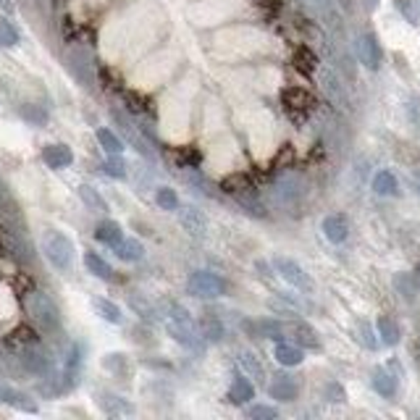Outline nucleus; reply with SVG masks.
Segmentation results:
<instances>
[{"instance_id":"34","label":"nucleus","mask_w":420,"mask_h":420,"mask_svg":"<svg viewBox=\"0 0 420 420\" xmlns=\"http://www.w3.org/2000/svg\"><path fill=\"white\" fill-rule=\"evenodd\" d=\"M103 171L113 179H126V163L121 161V155H108L103 163Z\"/></svg>"},{"instance_id":"38","label":"nucleus","mask_w":420,"mask_h":420,"mask_svg":"<svg viewBox=\"0 0 420 420\" xmlns=\"http://www.w3.org/2000/svg\"><path fill=\"white\" fill-rule=\"evenodd\" d=\"M247 415L255 420H274V418H279V410L271 407V404H255V407L247 410Z\"/></svg>"},{"instance_id":"20","label":"nucleus","mask_w":420,"mask_h":420,"mask_svg":"<svg viewBox=\"0 0 420 420\" xmlns=\"http://www.w3.org/2000/svg\"><path fill=\"white\" fill-rule=\"evenodd\" d=\"M95 239L103 242L105 247H116L121 239H124V229H121L116 221H103L97 223V229H95Z\"/></svg>"},{"instance_id":"8","label":"nucleus","mask_w":420,"mask_h":420,"mask_svg":"<svg viewBox=\"0 0 420 420\" xmlns=\"http://www.w3.org/2000/svg\"><path fill=\"white\" fill-rule=\"evenodd\" d=\"M357 55H360L362 66L370 71H376L381 66V60H384V50H381V45H378L376 35H362L357 40Z\"/></svg>"},{"instance_id":"40","label":"nucleus","mask_w":420,"mask_h":420,"mask_svg":"<svg viewBox=\"0 0 420 420\" xmlns=\"http://www.w3.org/2000/svg\"><path fill=\"white\" fill-rule=\"evenodd\" d=\"M394 284H397V289L402 292V297H407V300H412V297H415V284H412V276L410 274L397 276Z\"/></svg>"},{"instance_id":"17","label":"nucleus","mask_w":420,"mask_h":420,"mask_svg":"<svg viewBox=\"0 0 420 420\" xmlns=\"http://www.w3.org/2000/svg\"><path fill=\"white\" fill-rule=\"evenodd\" d=\"M21 360H24V368L29 373H35V376H48L50 373V357L43 350H26L21 355Z\"/></svg>"},{"instance_id":"1","label":"nucleus","mask_w":420,"mask_h":420,"mask_svg":"<svg viewBox=\"0 0 420 420\" xmlns=\"http://www.w3.org/2000/svg\"><path fill=\"white\" fill-rule=\"evenodd\" d=\"M26 313L35 321V326L40 331H45V334H55L60 328V310L48 292H40V289L29 292V297H26Z\"/></svg>"},{"instance_id":"11","label":"nucleus","mask_w":420,"mask_h":420,"mask_svg":"<svg viewBox=\"0 0 420 420\" xmlns=\"http://www.w3.org/2000/svg\"><path fill=\"white\" fill-rule=\"evenodd\" d=\"M274 357H276V362L279 365H284V368H297L302 360H305V352H302V347L297 342H276V347H274Z\"/></svg>"},{"instance_id":"7","label":"nucleus","mask_w":420,"mask_h":420,"mask_svg":"<svg viewBox=\"0 0 420 420\" xmlns=\"http://www.w3.org/2000/svg\"><path fill=\"white\" fill-rule=\"evenodd\" d=\"M268 394L276 402H294L300 394V384L294 376H274L268 384Z\"/></svg>"},{"instance_id":"19","label":"nucleus","mask_w":420,"mask_h":420,"mask_svg":"<svg viewBox=\"0 0 420 420\" xmlns=\"http://www.w3.org/2000/svg\"><path fill=\"white\" fill-rule=\"evenodd\" d=\"M113 252H116L119 260H124V263H137V260H142V255H145V247H142V242L139 239L124 237V239L113 247Z\"/></svg>"},{"instance_id":"27","label":"nucleus","mask_w":420,"mask_h":420,"mask_svg":"<svg viewBox=\"0 0 420 420\" xmlns=\"http://www.w3.org/2000/svg\"><path fill=\"white\" fill-rule=\"evenodd\" d=\"M289 336H292V339L300 344V347H310V350H316L318 344H321V342H318L316 328L308 326V323H302V321L292 323V331H289Z\"/></svg>"},{"instance_id":"22","label":"nucleus","mask_w":420,"mask_h":420,"mask_svg":"<svg viewBox=\"0 0 420 420\" xmlns=\"http://www.w3.org/2000/svg\"><path fill=\"white\" fill-rule=\"evenodd\" d=\"M376 331H378V336H381V342H384L386 347H394V344L399 342V336H402V331H399V323H397L394 318H389V316L378 318Z\"/></svg>"},{"instance_id":"43","label":"nucleus","mask_w":420,"mask_h":420,"mask_svg":"<svg viewBox=\"0 0 420 420\" xmlns=\"http://www.w3.org/2000/svg\"><path fill=\"white\" fill-rule=\"evenodd\" d=\"M131 308L137 310V313H139V318H153V308H150V305H147V302L137 300V297H131Z\"/></svg>"},{"instance_id":"37","label":"nucleus","mask_w":420,"mask_h":420,"mask_svg":"<svg viewBox=\"0 0 420 420\" xmlns=\"http://www.w3.org/2000/svg\"><path fill=\"white\" fill-rule=\"evenodd\" d=\"M397 3V9H399V14H402L407 21H412V24H418V18H420V6H418V0H394Z\"/></svg>"},{"instance_id":"2","label":"nucleus","mask_w":420,"mask_h":420,"mask_svg":"<svg viewBox=\"0 0 420 420\" xmlns=\"http://www.w3.org/2000/svg\"><path fill=\"white\" fill-rule=\"evenodd\" d=\"M166 328H168V334L173 336V342H179L181 347H187V350H200V331L195 326V321L189 316L187 308H181L173 302L171 308H168V321H166Z\"/></svg>"},{"instance_id":"4","label":"nucleus","mask_w":420,"mask_h":420,"mask_svg":"<svg viewBox=\"0 0 420 420\" xmlns=\"http://www.w3.org/2000/svg\"><path fill=\"white\" fill-rule=\"evenodd\" d=\"M189 292L200 297V300H218L226 294V281L213 271H195L189 276Z\"/></svg>"},{"instance_id":"36","label":"nucleus","mask_w":420,"mask_h":420,"mask_svg":"<svg viewBox=\"0 0 420 420\" xmlns=\"http://www.w3.org/2000/svg\"><path fill=\"white\" fill-rule=\"evenodd\" d=\"M18 43V32L16 26L6 21V18H0V48H14Z\"/></svg>"},{"instance_id":"44","label":"nucleus","mask_w":420,"mask_h":420,"mask_svg":"<svg viewBox=\"0 0 420 420\" xmlns=\"http://www.w3.org/2000/svg\"><path fill=\"white\" fill-rule=\"evenodd\" d=\"M0 11L3 14H14V3L11 0H0Z\"/></svg>"},{"instance_id":"16","label":"nucleus","mask_w":420,"mask_h":420,"mask_svg":"<svg viewBox=\"0 0 420 420\" xmlns=\"http://www.w3.org/2000/svg\"><path fill=\"white\" fill-rule=\"evenodd\" d=\"M179 221L192 237H205L208 221H205V215H203V210H198V208H181Z\"/></svg>"},{"instance_id":"18","label":"nucleus","mask_w":420,"mask_h":420,"mask_svg":"<svg viewBox=\"0 0 420 420\" xmlns=\"http://www.w3.org/2000/svg\"><path fill=\"white\" fill-rule=\"evenodd\" d=\"M85 268L92 276L103 279V281H113V279H116V276H113V266L103 255H97V252H85Z\"/></svg>"},{"instance_id":"32","label":"nucleus","mask_w":420,"mask_h":420,"mask_svg":"<svg viewBox=\"0 0 420 420\" xmlns=\"http://www.w3.org/2000/svg\"><path fill=\"white\" fill-rule=\"evenodd\" d=\"M237 203H239L247 213L252 215H263V203L255 195V189H244V192H237Z\"/></svg>"},{"instance_id":"42","label":"nucleus","mask_w":420,"mask_h":420,"mask_svg":"<svg viewBox=\"0 0 420 420\" xmlns=\"http://www.w3.org/2000/svg\"><path fill=\"white\" fill-rule=\"evenodd\" d=\"M21 116H24L26 121H32V124H45V121H48V113L45 111H32V108H29V105H24V108H21Z\"/></svg>"},{"instance_id":"6","label":"nucleus","mask_w":420,"mask_h":420,"mask_svg":"<svg viewBox=\"0 0 420 420\" xmlns=\"http://www.w3.org/2000/svg\"><path fill=\"white\" fill-rule=\"evenodd\" d=\"M302 192H305V189H302V181L297 179V176H292V173L281 176V179L274 184V198L279 200V205H284V208L300 205Z\"/></svg>"},{"instance_id":"25","label":"nucleus","mask_w":420,"mask_h":420,"mask_svg":"<svg viewBox=\"0 0 420 420\" xmlns=\"http://www.w3.org/2000/svg\"><path fill=\"white\" fill-rule=\"evenodd\" d=\"M239 368L247 373L249 378H255L260 384H266V368H263V362L257 360L255 352H239Z\"/></svg>"},{"instance_id":"26","label":"nucleus","mask_w":420,"mask_h":420,"mask_svg":"<svg viewBox=\"0 0 420 420\" xmlns=\"http://www.w3.org/2000/svg\"><path fill=\"white\" fill-rule=\"evenodd\" d=\"M373 192L381 195V198H392V195L399 192V181L392 171H378L373 176Z\"/></svg>"},{"instance_id":"28","label":"nucleus","mask_w":420,"mask_h":420,"mask_svg":"<svg viewBox=\"0 0 420 420\" xmlns=\"http://www.w3.org/2000/svg\"><path fill=\"white\" fill-rule=\"evenodd\" d=\"M79 198H82V203H85L90 210H95V213H108L105 198L95 187H90V184H82V187H79Z\"/></svg>"},{"instance_id":"24","label":"nucleus","mask_w":420,"mask_h":420,"mask_svg":"<svg viewBox=\"0 0 420 420\" xmlns=\"http://www.w3.org/2000/svg\"><path fill=\"white\" fill-rule=\"evenodd\" d=\"M95 137H97V142H100V147H103L108 155H121L124 153V139L113 131V129L108 126H100L97 131H95Z\"/></svg>"},{"instance_id":"29","label":"nucleus","mask_w":420,"mask_h":420,"mask_svg":"<svg viewBox=\"0 0 420 420\" xmlns=\"http://www.w3.org/2000/svg\"><path fill=\"white\" fill-rule=\"evenodd\" d=\"M100 407L108 415H131L134 412V407L124 397H116V394H100Z\"/></svg>"},{"instance_id":"15","label":"nucleus","mask_w":420,"mask_h":420,"mask_svg":"<svg viewBox=\"0 0 420 420\" xmlns=\"http://www.w3.org/2000/svg\"><path fill=\"white\" fill-rule=\"evenodd\" d=\"M0 402L11 404V407L24 410V412H37V404L29 399V394L18 392V389H14V386H9V384H0Z\"/></svg>"},{"instance_id":"21","label":"nucleus","mask_w":420,"mask_h":420,"mask_svg":"<svg viewBox=\"0 0 420 420\" xmlns=\"http://www.w3.org/2000/svg\"><path fill=\"white\" fill-rule=\"evenodd\" d=\"M92 305H95V310H97V316L103 318V321H108V323H113V326H121V323H124V310H121L113 300L95 297Z\"/></svg>"},{"instance_id":"41","label":"nucleus","mask_w":420,"mask_h":420,"mask_svg":"<svg viewBox=\"0 0 420 420\" xmlns=\"http://www.w3.org/2000/svg\"><path fill=\"white\" fill-rule=\"evenodd\" d=\"M360 342L368 347V350H376L378 347V339L376 334H373V328L368 326V323H360Z\"/></svg>"},{"instance_id":"31","label":"nucleus","mask_w":420,"mask_h":420,"mask_svg":"<svg viewBox=\"0 0 420 420\" xmlns=\"http://www.w3.org/2000/svg\"><path fill=\"white\" fill-rule=\"evenodd\" d=\"M155 203L161 205V210H179V195L171 187L155 189Z\"/></svg>"},{"instance_id":"33","label":"nucleus","mask_w":420,"mask_h":420,"mask_svg":"<svg viewBox=\"0 0 420 420\" xmlns=\"http://www.w3.org/2000/svg\"><path fill=\"white\" fill-rule=\"evenodd\" d=\"M284 103L289 105V108H300V111H305V108H310V95L305 92V90H286L284 92Z\"/></svg>"},{"instance_id":"13","label":"nucleus","mask_w":420,"mask_h":420,"mask_svg":"<svg viewBox=\"0 0 420 420\" xmlns=\"http://www.w3.org/2000/svg\"><path fill=\"white\" fill-rule=\"evenodd\" d=\"M0 218H3V223H6V226H14V229L24 226V221H21V213H18L16 200H14V195H11L9 187H6L3 181H0Z\"/></svg>"},{"instance_id":"10","label":"nucleus","mask_w":420,"mask_h":420,"mask_svg":"<svg viewBox=\"0 0 420 420\" xmlns=\"http://www.w3.org/2000/svg\"><path fill=\"white\" fill-rule=\"evenodd\" d=\"M111 116H113V121H116V126L121 129V134H124V137L129 139V145L134 147V150H137L139 155H145V158H153V150H150V147L145 145V139H142V134H139L137 129H134V124H131V121H129L126 116H121L119 111H113Z\"/></svg>"},{"instance_id":"30","label":"nucleus","mask_w":420,"mask_h":420,"mask_svg":"<svg viewBox=\"0 0 420 420\" xmlns=\"http://www.w3.org/2000/svg\"><path fill=\"white\" fill-rule=\"evenodd\" d=\"M79 368H82V347H79V344H71L69 355H66V365H63V373H66L69 386L77 384Z\"/></svg>"},{"instance_id":"23","label":"nucleus","mask_w":420,"mask_h":420,"mask_svg":"<svg viewBox=\"0 0 420 420\" xmlns=\"http://www.w3.org/2000/svg\"><path fill=\"white\" fill-rule=\"evenodd\" d=\"M370 384H373V389H376L381 397H394L397 394V376H392V373H389L386 368L373 370Z\"/></svg>"},{"instance_id":"3","label":"nucleus","mask_w":420,"mask_h":420,"mask_svg":"<svg viewBox=\"0 0 420 420\" xmlns=\"http://www.w3.org/2000/svg\"><path fill=\"white\" fill-rule=\"evenodd\" d=\"M43 252L48 257V263H50L55 271H69L74 266V242L66 237L63 232H50L43 234Z\"/></svg>"},{"instance_id":"9","label":"nucleus","mask_w":420,"mask_h":420,"mask_svg":"<svg viewBox=\"0 0 420 420\" xmlns=\"http://www.w3.org/2000/svg\"><path fill=\"white\" fill-rule=\"evenodd\" d=\"M321 229H323V237H326L331 244H342V242H347V237H350V221H347V215H342V213L326 215L323 223H321Z\"/></svg>"},{"instance_id":"39","label":"nucleus","mask_w":420,"mask_h":420,"mask_svg":"<svg viewBox=\"0 0 420 420\" xmlns=\"http://www.w3.org/2000/svg\"><path fill=\"white\" fill-rule=\"evenodd\" d=\"M200 331H203V339H208V342H218V339L223 336V326L221 323H215V321H205Z\"/></svg>"},{"instance_id":"5","label":"nucleus","mask_w":420,"mask_h":420,"mask_svg":"<svg viewBox=\"0 0 420 420\" xmlns=\"http://www.w3.org/2000/svg\"><path fill=\"white\" fill-rule=\"evenodd\" d=\"M274 268L289 286L300 289V292H313V279L305 274V268L297 260H292V257H274Z\"/></svg>"},{"instance_id":"14","label":"nucleus","mask_w":420,"mask_h":420,"mask_svg":"<svg viewBox=\"0 0 420 420\" xmlns=\"http://www.w3.org/2000/svg\"><path fill=\"white\" fill-rule=\"evenodd\" d=\"M43 161L48 168L60 171V168H69L74 163V153H71L69 145H48L43 150Z\"/></svg>"},{"instance_id":"35","label":"nucleus","mask_w":420,"mask_h":420,"mask_svg":"<svg viewBox=\"0 0 420 420\" xmlns=\"http://www.w3.org/2000/svg\"><path fill=\"white\" fill-rule=\"evenodd\" d=\"M103 365H105L108 370H113L116 376H126V373H129L126 355H119V352H111V355H105Z\"/></svg>"},{"instance_id":"12","label":"nucleus","mask_w":420,"mask_h":420,"mask_svg":"<svg viewBox=\"0 0 420 420\" xmlns=\"http://www.w3.org/2000/svg\"><path fill=\"white\" fill-rule=\"evenodd\" d=\"M229 399L234 404H247L255 399V386L249 381V376L244 370H237L232 378V389H229Z\"/></svg>"}]
</instances>
